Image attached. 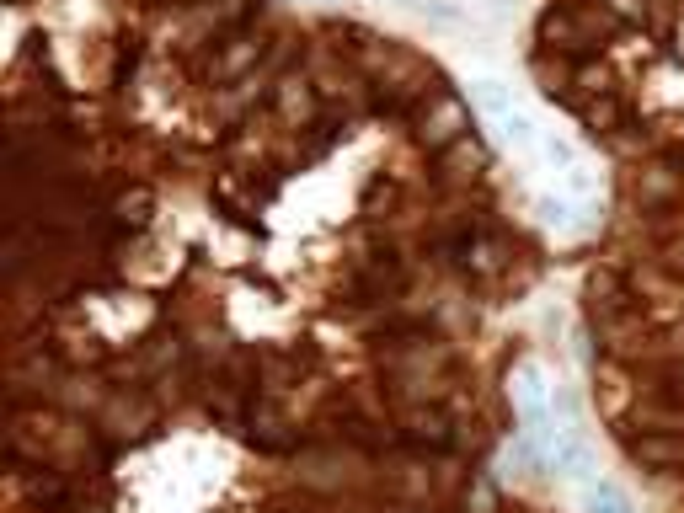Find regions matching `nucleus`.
<instances>
[{
    "label": "nucleus",
    "instance_id": "f257e3e1",
    "mask_svg": "<svg viewBox=\"0 0 684 513\" xmlns=\"http://www.w3.org/2000/svg\"><path fill=\"white\" fill-rule=\"evenodd\" d=\"M583 508H588V513H631L626 492H620L615 481H594V487H588V497H583Z\"/></svg>",
    "mask_w": 684,
    "mask_h": 513
}]
</instances>
